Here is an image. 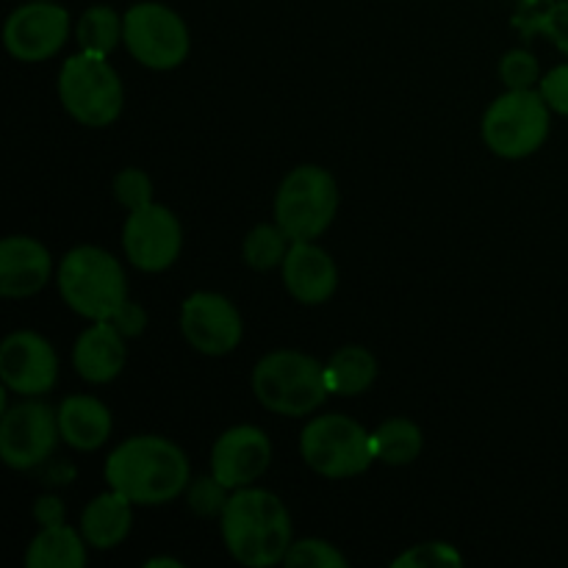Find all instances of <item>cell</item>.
<instances>
[{"label": "cell", "mask_w": 568, "mask_h": 568, "mask_svg": "<svg viewBox=\"0 0 568 568\" xmlns=\"http://www.w3.org/2000/svg\"><path fill=\"white\" fill-rule=\"evenodd\" d=\"M0 377L6 388L20 397H42L55 386L59 358L53 344L33 331H17L6 336L0 347Z\"/></svg>", "instance_id": "14"}, {"label": "cell", "mask_w": 568, "mask_h": 568, "mask_svg": "<svg viewBox=\"0 0 568 568\" xmlns=\"http://www.w3.org/2000/svg\"><path fill=\"white\" fill-rule=\"evenodd\" d=\"M499 78L508 89H532L541 81V70H538L536 55L527 50H510L499 61Z\"/></svg>", "instance_id": "30"}, {"label": "cell", "mask_w": 568, "mask_h": 568, "mask_svg": "<svg viewBox=\"0 0 568 568\" xmlns=\"http://www.w3.org/2000/svg\"><path fill=\"white\" fill-rule=\"evenodd\" d=\"M222 521V541L242 566L270 568L292 549V516L283 499L266 488L244 486L231 491Z\"/></svg>", "instance_id": "2"}, {"label": "cell", "mask_w": 568, "mask_h": 568, "mask_svg": "<svg viewBox=\"0 0 568 568\" xmlns=\"http://www.w3.org/2000/svg\"><path fill=\"white\" fill-rule=\"evenodd\" d=\"M181 333L203 355H227L242 344L244 322L236 305L216 292H194L181 305Z\"/></svg>", "instance_id": "13"}, {"label": "cell", "mask_w": 568, "mask_h": 568, "mask_svg": "<svg viewBox=\"0 0 568 568\" xmlns=\"http://www.w3.org/2000/svg\"><path fill=\"white\" fill-rule=\"evenodd\" d=\"M372 442H375V455L381 464L388 466H408L414 464L425 447V436L416 422L394 416V419L383 422L377 430H372Z\"/></svg>", "instance_id": "23"}, {"label": "cell", "mask_w": 568, "mask_h": 568, "mask_svg": "<svg viewBox=\"0 0 568 568\" xmlns=\"http://www.w3.org/2000/svg\"><path fill=\"white\" fill-rule=\"evenodd\" d=\"M125 336L111 322H94V325H89L78 336L75 349H72L75 372L87 383H94V386H103V383H111L114 377H120V372L125 369Z\"/></svg>", "instance_id": "18"}, {"label": "cell", "mask_w": 568, "mask_h": 568, "mask_svg": "<svg viewBox=\"0 0 568 568\" xmlns=\"http://www.w3.org/2000/svg\"><path fill=\"white\" fill-rule=\"evenodd\" d=\"M111 189H114L116 203L128 211H139L153 203V181H150L148 172L136 170V166L122 170L111 183Z\"/></svg>", "instance_id": "28"}, {"label": "cell", "mask_w": 568, "mask_h": 568, "mask_svg": "<svg viewBox=\"0 0 568 568\" xmlns=\"http://www.w3.org/2000/svg\"><path fill=\"white\" fill-rule=\"evenodd\" d=\"M227 499H231V488L222 486L214 475L197 477V480L189 483L186 488L189 508H192L197 516H205V519H211V516H222Z\"/></svg>", "instance_id": "27"}, {"label": "cell", "mask_w": 568, "mask_h": 568, "mask_svg": "<svg viewBox=\"0 0 568 568\" xmlns=\"http://www.w3.org/2000/svg\"><path fill=\"white\" fill-rule=\"evenodd\" d=\"M549 111L538 89H508L483 116V142L503 159H527L547 142Z\"/></svg>", "instance_id": "8"}, {"label": "cell", "mask_w": 568, "mask_h": 568, "mask_svg": "<svg viewBox=\"0 0 568 568\" xmlns=\"http://www.w3.org/2000/svg\"><path fill=\"white\" fill-rule=\"evenodd\" d=\"M300 453L327 480L364 475L377 460L372 433L344 414L314 416L300 436Z\"/></svg>", "instance_id": "5"}, {"label": "cell", "mask_w": 568, "mask_h": 568, "mask_svg": "<svg viewBox=\"0 0 568 568\" xmlns=\"http://www.w3.org/2000/svg\"><path fill=\"white\" fill-rule=\"evenodd\" d=\"M272 464V442L261 427L236 425L222 433L211 449V475L225 488L253 486Z\"/></svg>", "instance_id": "15"}, {"label": "cell", "mask_w": 568, "mask_h": 568, "mask_svg": "<svg viewBox=\"0 0 568 568\" xmlns=\"http://www.w3.org/2000/svg\"><path fill=\"white\" fill-rule=\"evenodd\" d=\"M394 568H447V566H464V555L453 547V544L430 541L410 547L408 552L399 555L392 564Z\"/></svg>", "instance_id": "29"}, {"label": "cell", "mask_w": 568, "mask_h": 568, "mask_svg": "<svg viewBox=\"0 0 568 568\" xmlns=\"http://www.w3.org/2000/svg\"><path fill=\"white\" fill-rule=\"evenodd\" d=\"M59 100L67 114L89 128H105L116 122L125 103L120 75L103 55L75 53L61 64Z\"/></svg>", "instance_id": "6"}, {"label": "cell", "mask_w": 568, "mask_h": 568, "mask_svg": "<svg viewBox=\"0 0 568 568\" xmlns=\"http://www.w3.org/2000/svg\"><path fill=\"white\" fill-rule=\"evenodd\" d=\"M283 564L292 568H347V558L322 538H303L292 544Z\"/></svg>", "instance_id": "26"}, {"label": "cell", "mask_w": 568, "mask_h": 568, "mask_svg": "<svg viewBox=\"0 0 568 568\" xmlns=\"http://www.w3.org/2000/svg\"><path fill=\"white\" fill-rule=\"evenodd\" d=\"M325 372L331 394H336V397H358V394L369 392L372 383L377 381V358L366 347L347 344V347L336 349L331 355Z\"/></svg>", "instance_id": "22"}, {"label": "cell", "mask_w": 568, "mask_h": 568, "mask_svg": "<svg viewBox=\"0 0 568 568\" xmlns=\"http://www.w3.org/2000/svg\"><path fill=\"white\" fill-rule=\"evenodd\" d=\"M286 292L303 305H322L338 286L336 261L314 242H292L281 264Z\"/></svg>", "instance_id": "16"}, {"label": "cell", "mask_w": 568, "mask_h": 568, "mask_svg": "<svg viewBox=\"0 0 568 568\" xmlns=\"http://www.w3.org/2000/svg\"><path fill=\"white\" fill-rule=\"evenodd\" d=\"M122 247L136 270L164 272L181 255L183 227L166 205L150 203L128 214L122 227Z\"/></svg>", "instance_id": "12"}, {"label": "cell", "mask_w": 568, "mask_h": 568, "mask_svg": "<svg viewBox=\"0 0 568 568\" xmlns=\"http://www.w3.org/2000/svg\"><path fill=\"white\" fill-rule=\"evenodd\" d=\"M59 427L61 438L72 449L92 453V449H100L109 442L111 430H114V419H111V410L105 408V403H100L98 397L75 394V397H67L59 405Z\"/></svg>", "instance_id": "19"}, {"label": "cell", "mask_w": 568, "mask_h": 568, "mask_svg": "<svg viewBox=\"0 0 568 568\" xmlns=\"http://www.w3.org/2000/svg\"><path fill=\"white\" fill-rule=\"evenodd\" d=\"M122 31H125V20L111 6H92L78 20L75 37L83 53L105 59L122 42Z\"/></svg>", "instance_id": "24"}, {"label": "cell", "mask_w": 568, "mask_h": 568, "mask_svg": "<svg viewBox=\"0 0 568 568\" xmlns=\"http://www.w3.org/2000/svg\"><path fill=\"white\" fill-rule=\"evenodd\" d=\"M288 247H292V239L283 233V227L277 222L272 225L264 222V225H255L244 239V264L258 272H270L283 264Z\"/></svg>", "instance_id": "25"}, {"label": "cell", "mask_w": 568, "mask_h": 568, "mask_svg": "<svg viewBox=\"0 0 568 568\" xmlns=\"http://www.w3.org/2000/svg\"><path fill=\"white\" fill-rule=\"evenodd\" d=\"M253 392L266 410L281 416L314 414L331 397L325 364L297 349H275L253 369Z\"/></svg>", "instance_id": "4"}, {"label": "cell", "mask_w": 568, "mask_h": 568, "mask_svg": "<svg viewBox=\"0 0 568 568\" xmlns=\"http://www.w3.org/2000/svg\"><path fill=\"white\" fill-rule=\"evenodd\" d=\"M61 438L59 410L48 403H28L6 408L0 419V458L11 469H33L53 455Z\"/></svg>", "instance_id": "10"}, {"label": "cell", "mask_w": 568, "mask_h": 568, "mask_svg": "<svg viewBox=\"0 0 568 568\" xmlns=\"http://www.w3.org/2000/svg\"><path fill=\"white\" fill-rule=\"evenodd\" d=\"M87 538L67 525H50L33 536L26 552L28 568H83L87 564Z\"/></svg>", "instance_id": "21"}, {"label": "cell", "mask_w": 568, "mask_h": 568, "mask_svg": "<svg viewBox=\"0 0 568 568\" xmlns=\"http://www.w3.org/2000/svg\"><path fill=\"white\" fill-rule=\"evenodd\" d=\"M131 525L133 503L114 488L94 497L81 514V536L87 538L89 547L100 549V552L120 547L131 532Z\"/></svg>", "instance_id": "20"}, {"label": "cell", "mask_w": 568, "mask_h": 568, "mask_svg": "<svg viewBox=\"0 0 568 568\" xmlns=\"http://www.w3.org/2000/svg\"><path fill=\"white\" fill-rule=\"evenodd\" d=\"M161 566H170V568H183L181 560H175V558H153V560H148V564H144V568H161Z\"/></svg>", "instance_id": "34"}, {"label": "cell", "mask_w": 568, "mask_h": 568, "mask_svg": "<svg viewBox=\"0 0 568 568\" xmlns=\"http://www.w3.org/2000/svg\"><path fill=\"white\" fill-rule=\"evenodd\" d=\"M336 211L338 186L322 166H297L277 186L275 222L292 242H314L333 225Z\"/></svg>", "instance_id": "7"}, {"label": "cell", "mask_w": 568, "mask_h": 568, "mask_svg": "<svg viewBox=\"0 0 568 568\" xmlns=\"http://www.w3.org/2000/svg\"><path fill=\"white\" fill-rule=\"evenodd\" d=\"M70 37V11L55 0L17 6L3 28L6 50L22 64H39L59 53Z\"/></svg>", "instance_id": "11"}, {"label": "cell", "mask_w": 568, "mask_h": 568, "mask_svg": "<svg viewBox=\"0 0 568 568\" xmlns=\"http://www.w3.org/2000/svg\"><path fill=\"white\" fill-rule=\"evenodd\" d=\"M538 92L555 114L568 116V64L555 67L538 81Z\"/></svg>", "instance_id": "31"}, {"label": "cell", "mask_w": 568, "mask_h": 568, "mask_svg": "<svg viewBox=\"0 0 568 568\" xmlns=\"http://www.w3.org/2000/svg\"><path fill=\"white\" fill-rule=\"evenodd\" d=\"M33 516H37L39 525H42V527L64 525V505H61L55 497H42V499H37Z\"/></svg>", "instance_id": "33"}, {"label": "cell", "mask_w": 568, "mask_h": 568, "mask_svg": "<svg viewBox=\"0 0 568 568\" xmlns=\"http://www.w3.org/2000/svg\"><path fill=\"white\" fill-rule=\"evenodd\" d=\"M59 292L78 316L109 322L128 303V281L120 261L103 247L81 244L59 264Z\"/></svg>", "instance_id": "3"}, {"label": "cell", "mask_w": 568, "mask_h": 568, "mask_svg": "<svg viewBox=\"0 0 568 568\" xmlns=\"http://www.w3.org/2000/svg\"><path fill=\"white\" fill-rule=\"evenodd\" d=\"M109 322L122 333V336L133 338V336H142L144 327H148V314H144L142 305H136L128 300V303L122 305V308L116 311Z\"/></svg>", "instance_id": "32"}, {"label": "cell", "mask_w": 568, "mask_h": 568, "mask_svg": "<svg viewBox=\"0 0 568 568\" xmlns=\"http://www.w3.org/2000/svg\"><path fill=\"white\" fill-rule=\"evenodd\" d=\"M105 483L133 505H166L192 483L186 453L164 436H133L105 458Z\"/></svg>", "instance_id": "1"}, {"label": "cell", "mask_w": 568, "mask_h": 568, "mask_svg": "<svg viewBox=\"0 0 568 568\" xmlns=\"http://www.w3.org/2000/svg\"><path fill=\"white\" fill-rule=\"evenodd\" d=\"M125 20V31H122V42H125L128 53L148 70H175L186 61L189 55V28L178 11H172L164 3H144L131 6L122 14Z\"/></svg>", "instance_id": "9"}, {"label": "cell", "mask_w": 568, "mask_h": 568, "mask_svg": "<svg viewBox=\"0 0 568 568\" xmlns=\"http://www.w3.org/2000/svg\"><path fill=\"white\" fill-rule=\"evenodd\" d=\"M53 272L48 247L31 236H9L0 244V294L9 300L42 292Z\"/></svg>", "instance_id": "17"}]
</instances>
